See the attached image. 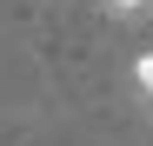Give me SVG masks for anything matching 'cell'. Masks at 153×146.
<instances>
[{
	"label": "cell",
	"instance_id": "obj_1",
	"mask_svg": "<svg viewBox=\"0 0 153 146\" xmlns=\"http://www.w3.org/2000/svg\"><path fill=\"white\" fill-rule=\"evenodd\" d=\"M133 86L153 100V53H140V60H133Z\"/></svg>",
	"mask_w": 153,
	"mask_h": 146
},
{
	"label": "cell",
	"instance_id": "obj_2",
	"mask_svg": "<svg viewBox=\"0 0 153 146\" xmlns=\"http://www.w3.org/2000/svg\"><path fill=\"white\" fill-rule=\"evenodd\" d=\"M146 7V0H113V13H140Z\"/></svg>",
	"mask_w": 153,
	"mask_h": 146
},
{
	"label": "cell",
	"instance_id": "obj_3",
	"mask_svg": "<svg viewBox=\"0 0 153 146\" xmlns=\"http://www.w3.org/2000/svg\"><path fill=\"white\" fill-rule=\"evenodd\" d=\"M146 106H153V100H146Z\"/></svg>",
	"mask_w": 153,
	"mask_h": 146
}]
</instances>
